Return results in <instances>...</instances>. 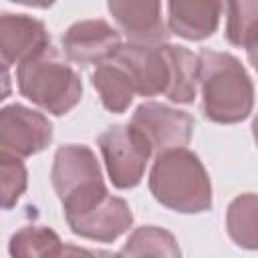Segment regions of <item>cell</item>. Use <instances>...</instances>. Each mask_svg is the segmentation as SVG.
Listing matches in <instances>:
<instances>
[{"instance_id": "cell-11", "label": "cell", "mask_w": 258, "mask_h": 258, "mask_svg": "<svg viewBox=\"0 0 258 258\" xmlns=\"http://www.w3.org/2000/svg\"><path fill=\"white\" fill-rule=\"evenodd\" d=\"M50 46L46 26L26 14L4 12L0 16V60L4 69L20 64Z\"/></svg>"}, {"instance_id": "cell-2", "label": "cell", "mask_w": 258, "mask_h": 258, "mask_svg": "<svg viewBox=\"0 0 258 258\" xmlns=\"http://www.w3.org/2000/svg\"><path fill=\"white\" fill-rule=\"evenodd\" d=\"M149 191L165 208L179 214H202L212 208V183L200 157L185 149L155 155L149 171Z\"/></svg>"}, {"instance_id": "cell-9", "label": "cell", "mask_w": 258, "mask_h": 258, "mask_svg": "<svg viewBox=\"0 0 258 258\" xmlns=\"http://www.w3.org/2000/svg\"><path fill=\"white\" fill-rule=\"evenodd\" d=\"M121 44L119 32L101 18L75 22L62 34V52L81 67L111 60Z\"/></svg>"}, {"instance_id": "cell-22", "label": "cell", "mask_w": 258, "mask_h": 258, "mask_svg": "<svg viewBox=\"0 0 258 258\" xmlns=\"http://www.w3.org/2000/svg\"><path fill=\"white\" fill-rule=\"evenodd\" d=\"M248 60H250V64L254 67V71L258 73V40L248 48Z\"/></svg>"}, {"instance_id": "cell-16", "label": "cell", "mask_w": 258, "mask_h": 258, "mask_svg": "<svg viewBox=\"0 0 258 258\" xmlns=\"http://www.w3.org/2000/svg\"><path fill=\"white\" fill-rule=\"evenodd\" d=\"M226 228L240 248L258 250V194H242L230 202Z\"/></svg>"}, {"instance_id": "cell-12", "label": "cell", "mask_w": 258, "mask_h": 258, "mask_svg": "<svg viewBox=\"0 0 258 258\" xmlns=\"http://www.w3.org/2000/svg\"><path fill=\"white\" fill-rule=\"evenodd\" d=\"M67 224L73 234L95 240V242H113L125 232H129L133 224V214L125 200L107 196L93 210L67 218Z\"/></svg>"}, {"instance_id": "cell-14", "label": "cell", "mask_w": 258, "mask_h": 258, "mask_svg": "<svg viewBox=\"0 0 258 258\" xmlns=\"http://www.w3.org/2000/svg\"><path fill=\"white\" fill-rule=\"evenodd\" d=\"M91 81L101 97L103 107L111 113H125L133 101V95L137 93L129 73L113 58L97 64Z\"/></svg>"}, {"instance_id": "cell-18", "label": "cell", "mask_w": 258, "mask_h": 258, "mask_svg": "<svg viewBox=\"0 0 258 258\" xmlns=\"http://www.w3.org/2000/svg\"><path fill=\"white\" fill-rule=\"evenodd\" d=\"M8 252L14 258L16 256H20V258L62 256L67 252V248H62V242L54 230L42 228V226H24L12 234Z\"/></svg>"}, {"instance_id": "cell-5", "label": "cell", "mask_w": 258, "mask_h": 258, "mask_svg": "<svg viewBox=\"0 0 258 258\" xmlns=\"http://www.w3.org/2000/svg\"><path fill=\"white\" fill-rule=\"evenodd\" d=\"M97 145L109 179L117 189H131L141 183L153 149L137 127L131 123L111 125L97 137Z\"/></svg>"}, {"instance_id": "cell-10", "label": "cell", "mask_w": 258, "mask_h": 258, "mask_svg": "<svg viewBox=\"0 0 258 258\" xmlns=\"http://www.w3.org/2000/svg\"><path fill=\"white\" fill-rule=\"evenodd\" d=\"M107 8L131 42L163 44L171 34L161 18V0H107Z\"/></svg>"}, {"instance_id": "cell-1", "label": "cell", "mask_w": 258, "mask_h": 258, "mask_svg": "<svg viewBox=\"0 0 258 258\" xmlns=\"http://www.w3.org/2000/svg\"><path fill=\"white\" fill-rule=\"evenodd\" d=\"M200 89L206 119L222 125L244 121L254 107V85L244 64L230 52L204 48L200 54Z\"/></svg>"}, {"instance_id": "cell-23", "label": "cell", "mask_w": 258, "mask_h": 258, "mask_svg": "<svg viewBox=\"0 0 258 258\" xmlns=\"http://www.w3.org/2000/svg\"><path fill=\"white\" fill-rule=\"evenodd\" d=\"M252 135H254V141H256V145H258V113H256V117H254V121H252Z\"/></svg>"}, {"instance_id": "cell-6", "label": "cell", "mask_w": 258, "mask_h": 258, "mask_svg": "<svg viewBox=\"0 0 258 258\" xmlns=\"http://www.w3.org/2000/svg\"><path fill=\"white\" fill-rule=\"evenodd\" d=\"M113 60L129 73L137 95L155 97L167 93L171 85V62L165 50V42L141 44L129 40L127 44H121Z\"/></svg>"}, {"instance_id": "cell-7", "label": "cell", "mask_w": 258, "mask_h": 258, "mask_svg": "<svg viewBox=\"0 0 258 258\" xmlns=\"http://www.w3.org/2000/svg\"><path fill=\"white\" fill-rule=\"evenodd\" d=\"M52 141V123L24 105H6L0 111V151L30 157Z\"/></svg>"}, {"instance_id": "cell-20", "label": "cell", "mask_w": 258, "mask_h": 258, "mask_svg": "<svg viewBox=\"0 0 258 258\" xmlns=\"http://www.w3.org/2000/svg\"><path fill=\"white\" fill-rule=\"evenodd\" d=\"M22 157L0 151V183H2V208L10 210L26 189V167Z\"/></svg>"}, {"instance_id": "cell-3", "label": "cell", "mask_w": 258, "mask_h": 258, "mask_svg": "<svg viewBox=\"0 0 258 258\" xmlns=\"http://www.w3.org/2000/svg\"><path fill=\"white\" fill-rule=\"evenodd\" d=\"M16 83L22 97L56 117L75 109L83 97L79 75L52 46L20 62L16 69Z\"/></svg>"}, {"instance_id": "cell-21", "label": "cell", "mask_w": 258, "mask_h": 258, "mask_svg": "<svg viewBox=\"0 0 258 258\" xmlns=\"http://www.w3.org/2000/svg\"><path fill=\"white\" fill-rule=\"evenodd\" d=\"M16 4H22V6H30V8H48L52 6L56 0H12Z\"/></svg>"}, {"instance_id": "cell-8", "label": "cell", "mask_w": 258, "mask_h": 258, "mask_svg": "<svg viewBox=\"0 0 258 258\" xmlns=\"http://www.w3.org/2000/svg\"><path fill=\"white\" fill-rule=\"evenodd\" d=\"M131 125L145 135L155 155L185 147L194 133V117L189 113L155 101L141 103L131 115Z\"/></svg>"}, {"instance_id": "cell-19", "label": "cell", "mask_w": 258, "mask_h": 258, "mask_svg": "<svg viewBox=\"0 0 258 258\" xmlns=\"http://www.w3.org/2000/svg\"><path fill=\"white\" fill-rule=\"evenodd\" d=\"M121 256H167L177 258L181 254L171 232L157 226H141L131 232L125 246L119 250Z\"/></svg>"}, {"instance_id": "cell-4", "label": "cell", "mask_w": 258, "mask_h": 258, "mask_svg": "<svg viewBox=\"0 0 258 258\" xmlns=\"http://www.w3.org/2000/svg\"><path fill=\"white\" fill-rule=\"evenodd\" d=\"M50 181L62 204L64 218L85 214L109 196L97 155L87 145H60L54 153Z\"/></svg>"}, {"instance_id": "cell-13", "label": "cell", "mask_w": 258, "mask_h": 258, "mask_svg": "<svg viewBox=\"0 0 258 258\" xmlns=\"http://www.w3.org/2000/svg\"><path fill=\"white\" fill-rule=\"evenodd\" d=\"M222 0H167L169 30L185 40H204L220 24Z\"/></svg>"}, {"instance_id": "cell-15", "label": "cell", "mask_w": 258, "mask_h": 258, "mask_svg": "<svg viewBox=\"0 0 258 258\" xmlns=\"http://www.w3.org/2000/svg\"><path fill=\"white\" fill-rule=\"evenodd\" d=\"M165 50L171 62V85L165 97L173 103H194L198 81H200V56L185 46H175L165 42Z\"/></svg>"}, {"instance_id": "cell-17", "label": "cell", "mask_w": 258, "mask_h": 258, "mask_svg": "<svg viewBox=\"0 0 258 258\" xmlns=\"http://www.w3.org/2000/svg\"><path fill=\"white\" fill-rule=\"evenodd\" d=\"M226 40L240 48H250L258 40V0H224Z\"/></svg>"}]
</instances>
